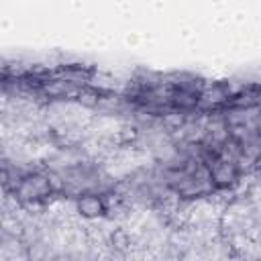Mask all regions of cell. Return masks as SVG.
Returning a JSON list of instances; mask_svg holds the SVG:
<instances>
[{"instance_id":"1","label":"cell","mask_w":261,"mask_h":261,"mask_svg":"<svg viewBox=\"0 0 261 261\" xmlns=\"http://www.w3.org/2000/svg\"><path fill=\"white\" fill-rule=\"evenodd\" d=\"M77 210L84 214V216H98L104 212V204L98 196H92V194H86L84 198H80L77 202Z\"/></svg>"},{"instance_id":"2","label":"cell","mask_w":261,"mask_h":261,"mask_svg":"<svg viewBox=\"0 0 261 261\" xmlns=\"http://www.w3.org/2000/svg\"><path fill=\"white\" fill-rule=\"evenodd\" d=\"M226 98H228V92H226L222 86H212L208 92H204V94H202V102H206V104H212V106H216V104H222Z\"/></svg>"}]
</instances>
